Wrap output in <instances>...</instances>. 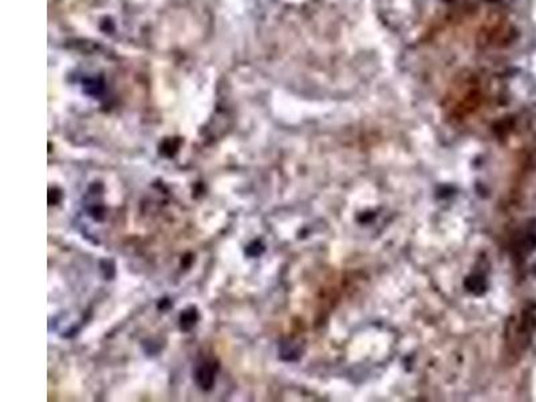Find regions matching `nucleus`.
Listing matches in <instances>:
<instances>
[{
  "mask_svg": "<svg viewBox=\"0 0 536 402\" xmlns=\"http://www.w3.org/2000/svg\"><path fill=\"white\" fill-rule=\"evenodd\" d=\"M214 374H216L214 363L205 362L196 371V378H197V382L200 383V386L203 389H209L213 385Z\"/></svg>",
  "mask_w": 536,
  "mask_h": 402,
  "instance_id": "nucleus-1",
  "label": "nucleus"
},
{
  "mask_svg": "<svg viewBox=\"0 0 536 402\" xmlns=\"http://www.w3.org/2000/svg\"><path fill=\"white\" fill-rule=\"evenodd\" d=\"M196 318H197V315H196L195 310H189L188 312H184L181 315V329L189 330L196 323Z\"/></svg>",
  "mask_w": 536,
  "mask_h": 402,
  "instance_id": "nucleus-2",
  "label": "nucleus"
}]
</instances>
